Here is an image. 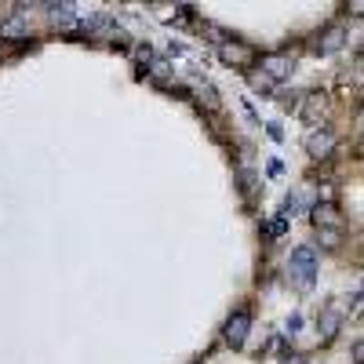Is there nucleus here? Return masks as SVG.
I'll return each mask as SVG.
<instances>
[{
  "label": "nucleus",
  "mask_w": 364,
  "mask_h": 364,
  "mask_svg": "<svg viewBox=\"0 0 364 364\" xmlns=\"http://www.w3.org/2000/svg\"><path fill=\"white\" fill-rule=\"evenodd\" d=\"M314 226L317 230H343V219L335 212V204H317L314 208Z\"/></svg>",
  "instance_id": "nucleus-5"
},
{
  "label": "nucleus",
  "mask_w": 364,
  "mask_h": 364,
  "mask_svg": "<svg viewBox=\"0 0 364 364\" xmlns=\"http://www.w3.org/2000/svg\"><path fill=\"white\" fill-rule=\"evenodd\" d=\"M219 59L223 62H233V66H252L255 62V48H248V44H219Z\"/></svg>",
  "instance_id": "nucleus-3"
},
{
  "label": "nucleus",
  "mask_w": 364,
  "mask_h": 364,
  "mask_svg": "<svg viewBox=\"0 0 364 364\" xmlns=\"http://www.w3.org/2000/svg\"><path fill=\"white\" fill-rule=\"evenodd\" d=\"M299 328H303V317H299V314H292V317H288V332L295 335Z\"/></svg>",
  "instance_id": "nucleus-16"
},
{
  "label": "nucleus",
  "mask_w": 364,
  "mask_h": 364,
  "mask_svg": "<svg viewBox=\"0 0 364 364\" xmlns=\"http://www.w3.org/2000/svg\"><path fill=\"white\" fill-rule=\"evenodd\" d=\"M321 117H324V99L321 95H310L306 106H303V121L306 124H321Z\"/></svg>",
  "instance_id": "nucleus-10"
},
{
  "label": "nucleus",
  "mask_w": 364,
  "mask_h": 364,
  "mask_svg": "<svg viewBox=\"0 0 364 364\" xmlns=\"http://www.w3.org/2000/svg\"><path fill=\"white\" fill-rule=\"evenodd\" d=\"M332 146H335V135L328 132V128H321V132H310V139H306L310 157H328Z\"/></svg>",
  "instance_id": "nucleus-4"
},
{
  "label": "nucleus",
  "mask_w": 364,
  "mask_h": 364,
  "mask_svg": "<svg viewBox=\"0 0 364 364\" xmlns=\"http://www.w3.org/2000/svg\"><path fill=\"white\" fill-rule=\"evenodd\" d=\"M288 281L295 284L299 292L314 288V281H317V252L310 248V244H299V248L292 252V259H288Z\"/></svg>",
  "instance_id": "nucleus-1"
},
{
  "label": "nucleus",
  "mask_w": 364,
  "mask_h": 364,
  "mask_svg": "<svg viewBox=\"0 0 364 364\" xmlns=\"http://www.w3.org/2000/svg\"><path fill=\"white\" fill-rule=\"evenodd\" d=\"M284 230H288V223H284V219H273V223L266 226V233H270V237H281Z\"/></svg>",
  "instance_id": "nucleus-14"
},
{
  "label": "nucleus",
  "mask_w": 364,
  "mask_h": 364,
  "mask_svg": "<svg viewBox=\"0 0 364 364\" xmlns=\"http://www.w3.org/2000/svg\"><path fill=\"white\" fill-rule=\"evenodd\" d=\"M343 41H346L343 26H332V30L317 41V51H321V55H332V51H339V48H343Z\"/></svg>",
  "instance_id": "nucleus-9"
},
{
  "label": "nucleus",
  "mask_w": 364,
  "mask_h": 364,
  "mask_svg": "<svg viewBox=\"0 0 364 364\" xmlns=\"http://www.w3.org/2000/svg\"><path fill=\"white\" fill-rule=\"evenodd\" d=\"M317 233H321L324 248H335V244H339V230H317Z\"/></svg>",
  "instance_id": "nucleus-13"
},
{
  "label": "nucleus",
  "mask_w": 364,
  "mask_h": 364,
  "mask_svg": "<svg viewBox=\"0 0 364 364\" xmlns=\"http://www.w3.org/2000/svg\"><path fill=\"white\" fill-rule=\"evenodd\" d=\"M248 324H252V314L248 310H237V314L226 321V343L230 346H244V339H248Z\"/></svg>",
  "instance_id": "nucleus-2"
},
{
  "label": "nucleus",
  "mask_w": 364,
  "mask_h": 364,
  "mask_svg": "<svg viewBox=\"0 0 364 364\" xmlns=\"http://www.w3.org/2000/svg\"><path fill=\"white\" fill-rule=\"evenodd\" d=\"M0 37H8V41H26V37H30V22L22 15H8L0 22Z\"/></svg>",
  "instance_id": "nucleus-6"
},
{
  "label": "nucleus",
  "mask_w": 364,
  "mask_h": 364,
  "mask_svg": "<svg viewBox=\"0 0 364 364\" xmlns=\"http://www.w3.org/2000/svg\"><path fill=\"white\" fill-rule=\"evenodd\" d=\"M248 84L259 91V95H270V88H273V81H270L266 73H248Z\"/></svg>",
  "instance_id": "nucleus-11"
},
{
  "label": "nucleus",
  "mask_w": 364,
  "mask_h": 364,
  "mask_svg": "<svg viewBox=\"0 0 364 364\" xmlns=\"http://www.w3.org/2000/svg\"><path fill=\"white\" fill-rule=\"evenodd\" d=\"M339 324H343V306L332 303L328 310H324V317H321V335H324V339H332V335L339 332Z\"/></svg>",
  "instance_id": "nucleus-8"
},
{
  "label": "nucleus",
  "mask_w": 364,
  "mask_h": 364,
  "mask_svg": "<svg viewBox=\"0 0 364 364\" xmlns=\"http://www.w3.org/2000/svg\"><path fill=\"white\" fill-rule=\"evenodd\" d=\"M354 77H357V84L364 88V55H361V59L354 62Z\"/></svg>",
  "instance_id": "nucleus-15"
},
{
  "label": "nucleus",
  "mask_w": 364,
  "mask_h": 364,
  "mask_svg": "<svg viewBox=\"0 0 364 364\" xmlns=\"http://www.w3.org/2000/svg\"><path fill=\"white\" fill-rule=\"evenodd\" d=\"M263 73L270 77V81H284V77L292 73V59H284V55H266V59H263Z\"/></svg>",
  "instance_id": "nucleus-7"
},
{
  "label": "nucleus",
  "mask_w": 364,
  "mask_h": 364,
  "mask_svg": "<svg viewBox=\"0 0 364 364\" xmlns=\"http://www.w3.org/2000/svg\"><path fill=\"white\" fill-rule=\"evenodd\" d=\"M266 132H270V139H273V142H281V139H284V132H281V128H277V124H270V128H266Z\"/></svg>",
  "instance_id": "nucleus-17"
},
{
  "label": "nucleus",
  "mask_w": 364,
  "mask_h": 364,
  "mask_svg": "<svg viewBox=\"0 0 364 364\" xmlns=\"http://www.w3.org/2000/svg\"><path fill=\"white\" fill-rule=\"evenodd\" d=\"M303 204H306V193H288V197H284V215H299Z\"/></svg>",
  "instance_id": "nucleus-12"
},
{
  "label": "nucleus",
  "mask_w": 364,
  "mask_h": 364,
  "mask_svg": "<svg viewBox=\"0 0 364 364\" xmlns=\"http://www.w3.org/2000/svg\"><path fill=\"white\" fill-rule=\"evenodd\" d=\"M354 357H357V364H364V339L354 346Z\"/></svg>",
  "instance_id": "nucleus-18"
}]
</instances>
